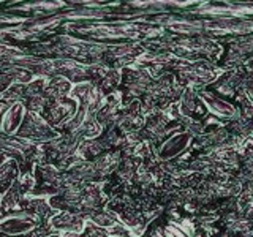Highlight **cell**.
Returning <instances> with one entry per match:
<instances>
[{
  "instance_id": "cell-1",
  "label": "cell",
  "mask_w": 253,
  "mask_h": 237,
  "mask_svg": "<svg viewBox=\"0 0 253 237\" xmlns=\"http://www.w3.org/2000/svg\"><path fill=\"white\" fill-rule=\"evenodd\" d=\"M35 226V221L26 213H18V215L5 217L0 220V231L10 236L26 234Z\"/></svg>"
},
{
  "instance_id": "cell-2",
  "label": "cell",
  "mask_w": 253,
  "mask_h": 237,
  "mask_svg": "<svg viewBox=\"0 0 253 237\" xmlns=\"http://www.w3.org/2000/svg\"><path fill=\"white\" fill-rule=\"evenodd\" d=\"M187 146V136H177L174 138V142L169 141L168 144H165L162 152H160V157L165 158V160H168L171 157H176L182 149Z\"/></svg>"
}]
</instances>
